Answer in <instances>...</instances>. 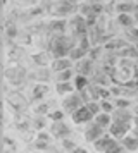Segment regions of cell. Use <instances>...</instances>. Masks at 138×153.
<instances>
[{"mask_svg":"<svg viewBox=\"0 0 138 153\" xmlns=\"http://www.w3.org/2000/svg\"><path fill=\"white\" fill-rule=\"evenodd\" d=\"M100 53H102V48H100V47H97V45H93V47H92V50L88 52V55H90V59H92V60H97V59L100 57Z\"/></svg>","mask_w":138,"mask_h":153,"instance_id":"33","label":"cell"},{"mask_svg":"<svg viewBox=\"0 0 138 153\" xmlns=\"http://www.w3.org/2000/svg\"><path fill=\"white\" fill-rule=\"evenodd\" d=\"M95 120L102 126L105 131H107V129L110 127V124H112V115L107 114V112H100V114H97L95 115Z\"/></svg>","mask_w":138,"mask_h":153,"instance_id":"23","label":"cell"},{"mask_svg":"<svg viewBox=\"0 0 138 153\" xmlns=\"http://www.w3.org/2000/svg\"><path fill=\"white\" fill-rule=\"evenodd\" d=\"M66 26H68V21L66 19H57V21L48 22V31L52 35H64Z\"/></svg>","mask_w":138,"mask_h":153,"instance_id":"19","label":"cell"},{"mask_svg":"<svg viewBox=\"0 0 138 153\" xmlns=\"http://www.w3.org/2000/svg\"><path fill=\"white\" fill-rule=\"evenodd\" d=\"M117 143V139L112 136V134H104L102 138H98L93 143V148H95L97 152H100V153H104V152H107L110 146H114Z\"/></svg>","mask_w":138,"mask_h":153,"instance_id":"11","label":"cell"},{"mask_svg":"<svg viewBox=\"0 0 138 153\" xmlns=\"http://www.w3.org/2000/svg\"><path fill=\"white\" fill-rule=\"evenodd\" d=\"M48 91H50V86L45 83L33 84V88H31V102H41L48 95Z\"/></svg>","mask_w":138,"mask_h":153,"instance_id":"14","label":"cell"},{"mask_svg":"<svg viewBox=\"0 0 138 153\" xmlns=\"http://www.w3.org/2000/svg\"><path fill=\"white\" fill-rule=\"evenodd\" d=\"M133 16H135V22H136V24H138V12H135V14H133Z\"/></svg>","mask_w":138,"mask_h":153,"instance_id":"41","label":"cell"},{"mask_svg":"<svg viewBox=\"0 0 138 153\" xmlns=\"http://www.w3.org/2000/svg\"><path fill=\"white\" fill-rule=\"evenodd\" d=\"M62 146L68 150V152H73L76 148V143L73 141V139H69V138H66V139H62Z\"/></svg>","mask_w":138,"mask_h":153,"instance_id":"36","label":"cell"},{"mask_svg":"<svg viewBox=\"0 0 138 153\" xmlns=\"http://www.w3.org/2000/svg\"><path fill=\"white\" fill-rule=\"evenodd\" d=\"M48 119H52V120H62L64 119V112L62 110H52V112H48Z\"/></svg>","mask_w":138,"mask_h":153,"instance_id":"34","label":"cell"},{"mask_svg":"<svg viewBox=\"0 0 138 153\" xmlns=\"http://www.w3.org/2000/svg\"><path fill=\"white\" fill-rule=\"evenodd\" d=\"M98 102H100V108H102V112L112 114L114 108H116V105H114V100H112V98H104V100H98Z\"/></svg>","mask_w":138,"mask_h":153,"instance_id":"29","label":"cell"},{"mask_svg":"<svg viewBox=\"0 0 138 153\" xmlns=\"http://www.w3.org/2000/svg\"><path fill=\"white\" fill-rule=\"evenodd\" d=\"M86 107L93 112V115H97V114H100V112H102V108H100V102H98V100H92V102H88Z\"/></svg>","mask_w":138,"mask_h":153,"instance_id":"32","label":"cell"},{"mask_svg":"<svg viewBox=\"0 0 138 153\" xmlns=\"http://www.w3.org/2000/svg\"><path fill=\"white\" fill-rule=\"evenodd\" d=\"M69 26L73 31V36L80 38V36L88 35V24H86V17L81 14H74L69 19Z\"/></svg>","mask_w":138,"mask_h":153,"instance_id":"3","label":"cell"},{"mask_svg":"<svg viewBox=\"0 0 138 153\" xmlns=\"http://www.w3.org/2000/svg\"><path fill=\"white\" fill-rule=\"evenodd\" d=\"M110 115H112V120H123V122H133L135 119V114L130 108H114Z\"/></svg>","mask_w":138,"mask_h":153,"instance_id":"15","label":"cell"},{"mask_svg":"<svg viewBox=\"0 0 138 153\" xmlns=\"http://www.w3.org/2000/svg\"><path fill=\"white\" fill-rule=\"evenodd\" d=\"M116 12L117 14H135L138 12V2L135 0H121L116 4Z\"/></svg>","mask_w":138,"mask_h":153,"instance_id":"12","label":"cell"},{"mask_svg":"<svg viewBox=\"0 0 138 153\" xmlns=\"http://www.w3.org/2000/svg\"><path fill=\"white\" fill-rule=\"evenodd\" d=\"M104 134H105V129L97 122L95 119L90 120L88 124H86V127H85V139H86L88 143H95L97 139L102 138Z\"/></svg>","mask_w":138,"mask_h":153,"instance_id":"5","label":"cell"},{"mask_svg":"<svg viewBox=\"0 0 138 153\" xmlns=\"http://www.w3.org/2000/svg\"><path fill=\"white\" fill-rule=\"evenodd\" d=\"M26 71L22 67H9L5 69V77L9 79V83H12L14 86H21L26 81Z\"/></svg>","mask_w":138,"mask_h":153,"instance_id":"9","label":"cell"},{"mask_svg":"<svg viewBox=\"0 0 138 153\" xmlns=\"http://www.w3.org/2000/svg\"><path fill=\"white\" fill-rule=\"evenodd\" d=\"M73 83H74V86H76V91H81V90H85V88H88V84L92 83V81H90L88 76L76 74V76L73 77Z\"/></svg>","mask_w":138,"mask_h":153,"instance_id":"22","label":"cell"},{"mask_svg":"<svg viewBox=\"0 0 138 153\" xmlns=\"http://www.w3.org/2000/svg\"><path fill=\"white\" fill-rule=\"evenodd\" d=\"M71 153H88V152H86L85 148H80V146H76V148H74V150H73Z\"/></svg>","mask_w":138,"mask_h":153,"instance_id":"39","label":"cell"},{"mask_svg":"<svg viewBox=\"0 0 138 153\" xmlns=\"http://www.w3.org/2000/svg\"><path fill=\"white\" fill-rule=\"evenodd\" d=\"M74 77V67L66 71H61V72H55V83H64V81H71Z\"/></svg>","mask_w":138,"mask_h":153,"instance_id":"24","label":"cell"},{"mask_svg":"<svg viewBox=\"0 0 138 153\" xmlns=\"http://www.w3.org/2000/svg\"><path fill=\"white\" fill-rule=\"evenodd\" d=\"M73 2H78V0H73Z\"/></svg>","mask_w":138,"mask_h":153,"instance_id":"43","label":"cell"},{"mask_svg":"<svg viewBox=\"0 0 138 153\" xmlns=\"http://www.w3.org/2000/svg\"><path fill=\"white\" fill-rule=\"evenodd\" d=\"M131 132H133L135 136H138V126H136V127H135V129H131Z\"/></svg>","mask_w":138,"mask_h":153,"instance_id":"40","label":"cell"},{"mask_svg":"<svg viewBox=\"0 0 138 153\" xmlns=\"http://www.w3.org/2000/svg\"><path fill=\"white\" fill-rule=\"evenodd\" d=\"M55 91H57V95H61V97H66V95H71V93H74V91H76V86H74V83H71V81L55 83Z\"/></svg>","mask_w":138,"mask_h":153,"instance_id":"18","label":"cell"},{"mask_svg":"<svg viewBox=\"0 0 138 153\" xmlns=\"http://www.w3.org/2000/svg\"><path fill=\"white\" fill-rule=\"evenodd\" d=\"M31 79H36V81H48L50 79V71L45 69V67H38V71L34 74H29Z\"/></svg>","mask_w":138,"mask_h":153,"instance_id":"26","label":"cell"},{"mask_svg":"<svg viewBox=\"0 0 138 153\" xmlns=\"http://www.w3.org/2000/svg\"><path fill=\"white\" fill-rule=\"evenodd\" d=\"M7 102H9V105H12L16 110H21V112L28 110V107H29L28 98L22 97L19 91H10V93H7Z\"/></svg>","mask_w":138,"mask_h":153,"instance_id":"8","label":"cell"},{"mask_svg":"<svg viewBox=\"0 0 138 153\" xmlns=\"http://www.w3.org/2000/svg\"><path fill=\"white\" fill-rule=\"evenodd\" d=\"M78 14L85 16V17H90V16H97V14H95V10H93V5H92V2L78 5Z\"/></svg>","mask_w":138,"mask_h":153,"instance_id":"28","label":"cell"},{"mask_svg":"<svg viewBox=\"0 0 138 153\" xmlns=\"http://www.w3.org/2000/svg\"><path fill=\"white\" fill-rule=\"evenodd\" d=\"M86 55H88V52H85L80 45H74V47L71 48V52H69V59H71L73 62H80V60H83Z\"/></svg>","mask_w":138,"mask_h":153,"instance_id":"21","label":"cell"},{"mask_svg":"<svg viewBox=\"0 0 138 153\" xmlns=\"http://www.w3.org/2000/svg\"><path fill=\"white\" fill-rule=\"evenodd\" d=\"M124 153H133V152H124Z\"/></svg>","mask_w":138,"mask_h":153,"instance_id":"42","label":"cell"},{"mask_svg":"<svg viewBox=\"0 0 138 153\" xmlns=\"http://www.w3.org/2000/svg\"><path fill=\"white\" fill-rule=\"evenodd\" d=\"M74 47L73 36L68 35H54L48 45V50L54 59H62V57H69V52Z\"/></svg>","mask_w":138,"mask_h":153,"instance_id":"1","label":"cell"},{"mask_svg":"<svg viewBox=\"0 0 138 153\" xmlns=\"http://www.w3.org/2000/svg\"><path fill=\"white\" fill-rule=\"evenodd\" d=\"M33 62L38 65V67H43L45 64H48V60H50V57H48V52H40V53H34L33 57Z\"/></svg>","mask_w":138,"mask_h":153,"instance_id":"27","label":"cell"},{"mask_svg":"<svg viewBox=\"0 0 138 153\" xmlns=\"http://www.w3.org/2000/svg\"><path fill=\"white\" fill-rule=\"evenodd\" d=\"M131 122H123V120H112L109 127V134H112L116 139H123L128 132L131 131Z\"/></svg>","mask_w":138,"mask_h":153,"instance_id":"7","label":"cell"},{"mask_svg":"<svg viewBox=\"0 0 138 153\" xmlns=\"http://www.w3.org/2000/svg\"><path fill=\"white\" fill-rule=\"evenodd\" d=\"M36 114L38 115H45V114H48V103H41L36 107Z\"/></svg>","mask_w":138,"mask_h":153,"instance_id":"37","label":"cell"},{"mask_svg":"<svg viewBox=\"0 0 138 153\" xmlns=\"http://www.w3.org/2000/svg\"><path fill=\"white\" fill-rule=\"evenodd\" d=\"M50 132H52L54 138L66 139L68 136H71V127H69L64 120H55V122H52V126H50Z\"/></svg>","mask_w":138,"mask_h":153,"instance_id":"10","label":"cell"},{"mask_svg":"<svg viewBox=\"0 0 138 153\" xmlns=\"http://www.w3.org/2000/svg\"><path fill=\"white\" fill-rule=\"evenodd\" d=\"M112 100H114L116 108H128V107L131 105V102L126 97H117V98H112Z\"/></svg>","mask_w":138,"mask_h":153,"instance_id":"31","label":"cell"},{"mask_svg":"<svg viewBox=\"0 0 138 153\" xmlns=\"http://www.w3.org/2000/svg\"><path fill=\"white\" fill-rule=\"evenodd\" d=\"M124 38H126L131 45H138V28L136 26L124 29Z\"/></svg>","mask_w":138,"mask_h":153,"instance_id":"25","label":"cell"},{"mask_svg":"<svg viewBox=\"0 0 138 153\" xmlns=\"http://www.w3.org/2000/svg\"><path fill=\"white\" fill-rule=\"evenodd\" d=\"M93 62H95V60H92L90 57H85L83 60L76 62V71H78V74H83V76L92 77L93 76V72H95V69H93Z\"/></svg>","mask_w":138,"mask_h":153,"instance_id":"13","label":"cell"},{"mask_svg":"<svg viewBox=\"0 0 138 153\" xmlns=\"http://www.w3.org/2000/svg\"><path fill=\"white\" fill-rule=\"evenodd\" d=\"M47 12L54 17H64L78 12V5L73 0H52L47 5Z\"/></svg>","mask_w":138,"mask_h":153,"instance_id":"2","label":"cell"},{"mask_svg":"<svg viewBox=\"0 0 138 153\" xmlns=\"http://www.w3.org/2000/svg\"><path fill=\"white\" fill-rule=\"evenodd\" d=\"M7 36H9V38L17 36V29H16V26H9V28H7Z\"/></svg>","mask_w":138,"mask_h":153,"instance_id":"38","label":"cell"},{"mask_svg":"<svg viewBox=\"0 0 138 153\" xmlns=\"http://www.w3.org/2000/svg\"><path fill=\"white\" fill-rule=\"evenodd\" d=\"M73 65H74V62L69 57H62V59H54L52 60V71L54 72H61V71L71 69Z\"/></svg>","mask_w":138,"mask_h":153,"instance_id":"16","label":"cell"},{"mask_svg":"<svg viewBox=\"0 0 138 153\" xmlns=\"http://www.w3.org/2000/svg\"><path fill=\"white\" fill-rule=\"evenodd\" d=\"M121 145L124 146L126 152H136L138 150V136H135L133 132H128L123 139H121Z\"/></svg>","mask_w":138,"mask_h":153,"instance_id":"17","label":"cell"},{"mask_svg":"<svg viewBox=\"0 0 138 153\" xmlns=\"http://www.w3.org/2000/svg\"><path fill=\"white\" fill-rule=\"evenodd\" d=\"M83 105H85V102H83L80 91H74V93L64 97V100H62V110H66L69 115H71L73 112H76L80 107H83Z\"/></svg>","mask_w":138,"mask_h":153,"instance_id":"4","label":"cell"},{"mask_svg":"<svg viewBox=\"0 0 138 153\" xmlns=\"http://www.w3.org/2000/svg\"><path fill=\"white\" fill-rule=\"evenodd\" d=\"M135 2H138V0H135Z\"/></svg>","mask_w":138,"mask_h":153,"instance_id":"44","label":"cell"},{"mask_svg":"<svg viewBox=\"0 0 138 153\" xmlns=\"http://www.w3.org/2000/svg\"><path fill=\"white\" fill-rule=\"evenodd\" d=\"M93 119H95V115H93V112L86 107V103L83 105V107H80L76 112L71 114V120H73L74 124H88L90 120H93Z\"/></svg>","mask_w":138,"mask_h":153,"instance_id":"6","label":"cell"},{"mask_svg":"<svg viewBox=\"0 0 138 153\" xmlns=\"http://www.w3.org/2000/svg\"><path fill=\"white\" fill-rule=\"evenodd\" d=\"M126 150H124V146L121 145V143H116L114 146H110L107 152H104V153H124Z\"/></svg>","mask_w":138,"mask_h":153,"instance_id":"35","label":"cell"},{"mask_svg":"<svg viewBox=\"0 0 138 153\" xmlns=\"http://www.w3.org/2000/svg\"><path fill=\"white\" fill-rule=\"evenodd\" d=\"M117 24L124 29L133 28V26L136 24V22H135V16L133 14H117Z\"/></svg>","mask_w":138,"mask_h":153,"instance_id":"20","label":"cell"},{"mask_svg":"<svg viewBox=\"0 0 138 153\" xmlns=\"http://www.w3.org/2000/svg\"><path fill=\"white\" fill-rule=\"evenodd\" d=\"M48 141H50V138H48L47 132H38V139H36V148H38V150H41V148H47V146H48Z\"/></svg>","mask_w":138,"mask_h":153,"instance_id":"30","label":"cell"}]
</instances>
